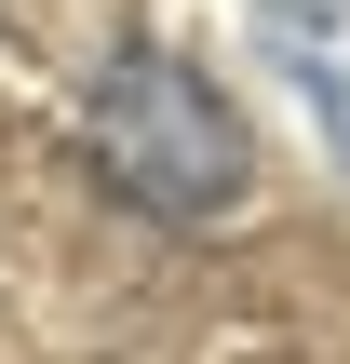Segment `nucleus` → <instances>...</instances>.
Masks as SVG:
<instances>
[{"label": "nucleus", "mask_w": 350, "mask_h": 364, "mask_svg": "<svg viewBox=\"0 0 350 364\" xmlns=\"http://www.w3.org/2000/svg\"><path fill=\"white\" fill-rule=\"evenodd\" d=\"M81 149H94V176H108L135 216H175V230H202V216H229V203L256 189V122H243L229 81H202L175 41H121V54L94 68Z\"/></svg>", "instance_id": "nucleus-1"}]
</instances>
